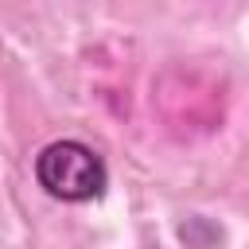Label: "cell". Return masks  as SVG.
Masks as SVG:
<instances>
[{"mask_svg": "<svg viewBox=\"0 0 249 249\" xmlns=\"http://www.w3.org/2000/svg\"><path fill=\"white\" fill-rule=\"evenodd\" d=\"M35 183L58 202H93L109 187L105 160L82 140H51L35 156Z\"/></svg>", "mask_w": 249, "mask_h": 249, "instance_id": "obj_1", "label": "cell"}]
</instances>
